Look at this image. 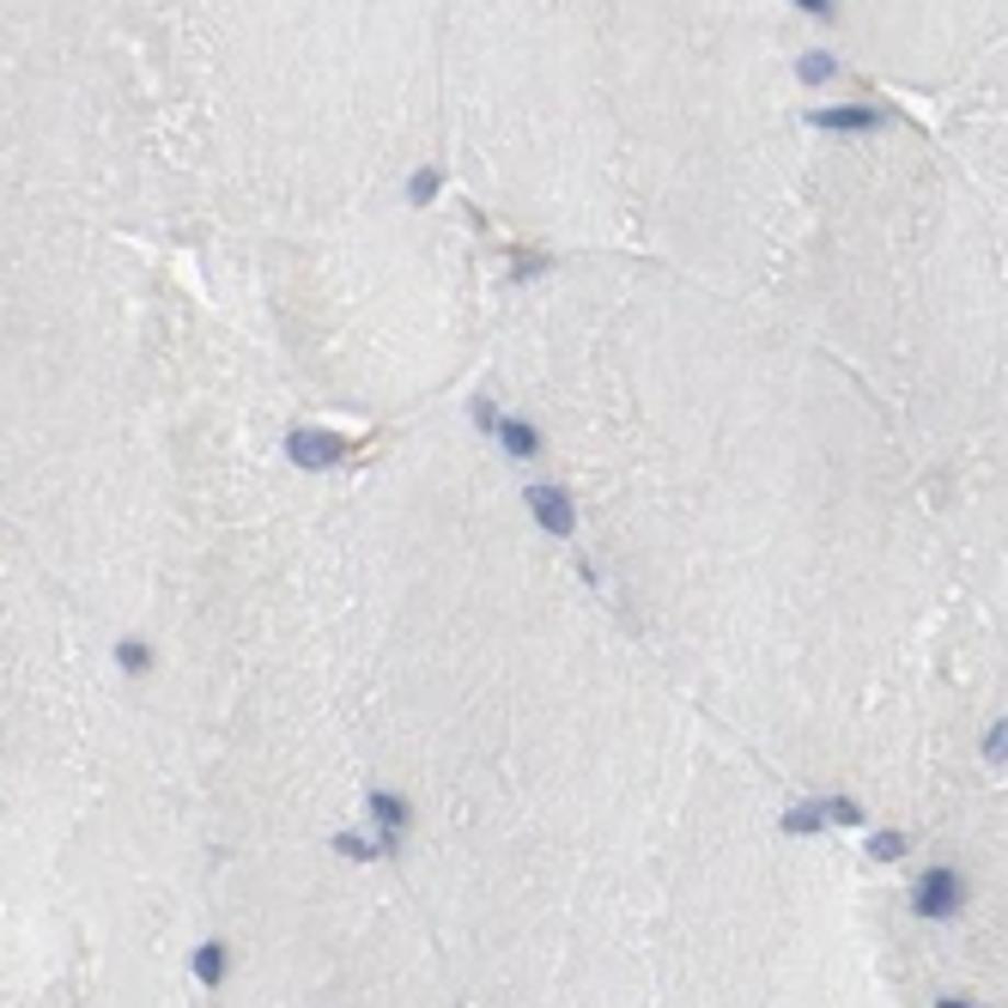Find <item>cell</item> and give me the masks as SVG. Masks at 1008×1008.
<instances>
[{"instance_id": "obj_1", "label": "cell", "mask_w": 1008, "mask_h": 1008, "mask_svg": "<svg viewBox=\"0 0 1008 1008\" xmlns=\"http://www.w3.org/2000/svg\"><path fill=\"white\" fill-rule=\"evenodd\" d=\"M917 917H954L960 905H966V881L954 875V869H930V875L917 881Z\"/></svg>"}, {"instance_id": "obj_2", "label": "cell", "mask_w": 1008, "mask_h": 1008, "mask_svg": "<svg viewBox=\"0 0 1008 1008\" xmlns=\"http://www.w3.org/2000/svg\"><path fill=\"white\" fill-rule=\"evenodd\" d=\"M529 511H535V523L547 529V535H559V541L577 529V505H571L565 486H529Z\"/></svg>"}, {"instance_id": "obj_3", "label": "cell", "mask_w": 1008, "mask_h": 1008, "mask_svg": "<svg viewBox=\"0 0 1008 1008\" xmlns=\"http://www.w3.org/2000/svg\"><path fill=\"white\" fill-rule=\"evenodd\" d=\"M814 128H833V134H875L887 128V116H881L875 104H833V110H808Z\"/></svg>"}, {"instance_id": "obj_4", "label": "cell", "mask_w": 1008, "mask_h": 1008, "mask_svg": "<svg viewBox=\"0 0 1008 1008\" xmlns=\"http://www.w3.org/2000/svg\"><path fill=\"white\" fill-rule=\"evenodd\" d=\"M347 456V438L335 432H292V462L298 468H328V462Z\"/></svg>"}, {"instance_id": "obj_5", "label": "cell", "mask_w": 1008, "mask_h": 1008, "mask_svg": "<svg viewBox=\"0 0 1008 1008\" xmlns=\"http://www.w3.org/2000/svg\"><path fill=\"white\" fill-rule=\"evenodd\" d=\"M802 79H808V86H820V79H833V55H802Z\"/></svg>"}, {"instance_id": "obj_6", "label": "cell", "mask_w": 1008, "mask_h": 1008, "mask_svg": "<svg viewBox=\"0 0 1008 1008\" xmlns=\"http://www.w3.org/2000/svg\"><path fill=\"white\" fill-rule=\"evenodd\" d=\"M790 7H802L808 19H838V0H790Z\"/></svg>"}, {"instance_id": "obj_7", "label": "cell", "mask_w": 1008, "mask_h": 1008, "mask_svg": "<svg viewBox=\"0 0 1008 1008\" xmlns=\"http://www.w3.org/2000/svg\"><path fill=\"white\" fill-rule=\"evenodd\" d=\"M984 754H996V760H1008V723H996V729L984 735Z\"/></svg>"}, {"instance_id": "obj_8", "label": "cell", "mask_w": 1008, "mask_h": 1008, "mask_svg": "<svg viewBox=\"0 0 1008 1008\" xmlns=\"http://www.w3.org/2000/svg\"><path fill=\"white\" fill-rule=\"evenodd\" d=\"M875 857H905V838L899 833H881L875 838Z\"/></svg>"}, {"instance_id": "obj_9", "label": "cell", "mask_w": 1008, "mask_h": 1008, "mask_svg": "<svg viewBox=\"0 0 1008 1008\" xmlns=\"http://www.w3.org/2000/svg\"><path fill=\"white\" fill-rule=\"evenodd\" d=\"M942 1008H972V1003H960V996H948V1003H942Z\"/></svg>"}]
</instances>
